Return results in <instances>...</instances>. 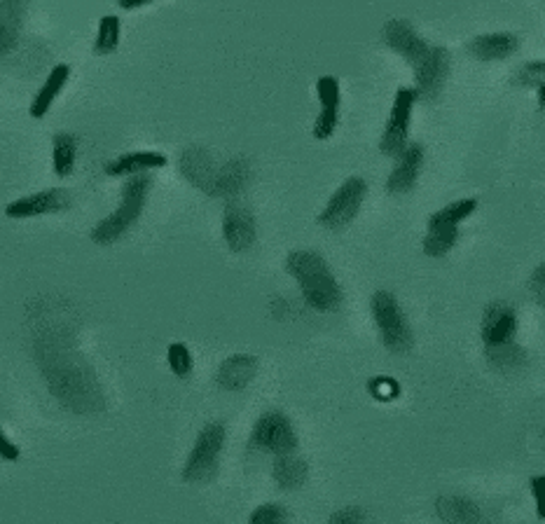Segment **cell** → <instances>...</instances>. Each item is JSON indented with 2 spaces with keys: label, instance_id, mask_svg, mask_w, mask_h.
Masks as SVG:
<instances>
[{
  "label": "cell",
  "instance_id": "34",
  "mask_svg": "<svg viewBox=\"0 0 545 524\" xmlns=\"http://www.w3.org/2000/svg\"><path fill=\"white\" fill-rule=\"evenodd\" d=\"M19 447L12 443V440L5 436L3 429H0V459H5V461H17L19 459Z\"/></svg>",
  "mask_w": 545,
  "mask_h": 524
},
{
  "label": "cell",
  "instance_id": "5",
  "mask_svg": "<svg viewBox=\"0 0 545 524\" xmlns=\"http://www.w3.org/2000/svg\"><path fill=\"white\" fill-rule=\"evenodd\" d=\"M251 447L260 452L274 454V457L293 454L295 447H298V433H295L291 419L284 412H265L253 426Z\"/></svg>",
  "mask_w": 545,
  "mask_h": 524
},
{
  "label": "cell",
  "instance_id": "3",
  "mask_svg": "<svg viewBox=\"0 0 545 524\" xmlns=\"http://www.w3.org/2000/svg\"><path fill=\"white\" fill-rule=\"evenodd\" d=\"M372 319L382 337L384 347L396 351V354H405L412 347V328L407 323V316L400 309L398 300L393 298L389 291H377L372 295Z\"/></svg>",
  "mask_w": 545,
  "mask_h": 524
},
{
  "label": "cell",
  "instance_id": "4",
  "mask_svg": "<svg viewBox=\"0 0 545 524\" xmlns=\"http://www.w3.org/2000/svg\"><path fill=\"white\" fill-rule=\"evenodd\" d=\"M223 445H225V426L220 422L206 424L204 429L199 431L195 447H192L190 457H188V461H185L183 480L195 482V485L209 482L213 475L218 473Z\"/></svg>",
  "mask_w": 545,
  "mask_h": 524
},
{
  "label": "cell",
  "instance_id": "13",
  "mask_svg": "<svg viewBox=\"0 0 545 524\" xmlns=\"http://www.w3.org/2000/svg\"><path fill=\"white\" fill-rule=\"evenodd\" d=\"M316 92L321 99V115L314 122V136L316 139H330L337 127V117H340V82L333 75H323L316 82Z\"/></svg>",
  "mask_w": 545,
  "mask_h": 524
},
{
  "label": "cell",
  "instance_id": "26",
  "mask_svg": "<svg viewBox=\"0 0 545 524\" xmlns=\"http://www.w3.org/2000/svg\"><path fill=\"white\" fill-rule=\"evenodd\" d=\"M459 241V227H429L424 237V253L431 258H443Z\"/></svg>",
  "mask_w": 545,
  "mask_h": 524
},
{
  "label": "cell",
  "instance_id": "33",
  "mask_svg": "<svg viewBox=\"0 0 545 524\" xmlns=\"http://www.w3.org/2000/svg\"><path fill=\"white\" fill-rule=\"evenodd\" d=\"M531 293H534V300L538 305H543L545 298V267L538 265L534 277H531Z\"/></svg>",
  "mask_w": 545,
  "mask_h": 524
},
{
  "label": "cell",
  "instance_id": "22",
  "mask_svg": "<svg viewBox=\"0 0 545 524\" xmlns=\"http://www.w3.org/2000/svg\"><path fill=\"white\" fill-rule=\"evenodd\" d=\"M251 178V167H248L246 160H230L223 169H218L216 176V188H213V197H232L241 192V188Z\"/></svg>",
  "mask_w": 545,
  "mask_h": 524
},
{
  "label": "cell",
  "instance_id": "23",
  "mask_svg": "<svg viewBox=\"0 0 545 524\" xmlns=\"http://www.w3.org/2000/svg\"><path fill=\"white\" fill-rule=\"evenodd\" d=\"M75 157H78V139L68 131H59L52 139V167L59 178L73 174Z\"/></svg>",
  "mask_w": 545,
  "mask_h": 524
},
{
  "label": "cell",
  "instance_id": "25",
  "mask_svg": "<svg viewBox=\"0 0 545 524\" xmlns=\"http://www.w3.org/2000/svg\"><path fill=\"white\" fill-rule=\"evenodd\" d=\"M475 209H478V199H459V202L447 204L445 209L433 213L429 218V227H459L461 220L473 216Z\"/></svg>",
  "mask_w": 545,
  "mask_h": 524
},
{
  "label": "cell",
  "instance_id": "15",
  "mask_svg": "<svg viewBox=\"0 0 545 524\" xmlns=\"http://www.w3.org/2000/svg\"><path fill=\"white\" fill-rule=\"evenodd\" d=\"M181 174L188 178V181L199 188L206 195H213V188H216V176L218 169L213 164V157L209 155V150L204 148H188L181 155Z\"/></svg>",
  "mask_w": 545,
  "mask_h": 524
},
{
  "label": "cell",
  "instance_id": "14",
  "mask_svg": "<svg viewBox=\"0 0 545 524\" xmlns=\"http://www.w3.org/2000/svg\"><path fill=\"white\" fill-rule=\"evenodd\" d=\"M223 237L232 251H246L255 241V218L244 204H230L223 218Z\"/></svg>",
  "mask_w": 545,
  "mask_h": 524
},
{
  "label": "cell",
  "instance_id": "35",
  "mask_svg": "<svg viewBox=\"0 0 545 524\" xmlns=\"http://www.w3.org/2000/svg\"><path fill=\"white\" fill-rule=\"evenodd\" d=\"M141 5H148V0H134V3H129V0H120L122 10H134V8H141Z\"/></svg>",
  "mask_w": 545,
  "mask_h": 524
},
{
  "label": "cell",
  "instance_id": "12",
  "mask_svg": "<svg viewBox=\"0 0 545 524\" xmlns=\"http://www.w3.org/2000/svg\"><path fill=\"white\" fill-rule=\"evenodd\" d=\"M398 162L393 167L386 188L393 195H405L417 185V178L422 174L424 164V146L422 143H407V146L396 155Z\"/></svg>",
  "mask_w": 545,
  "mask_h": 524
},
{
  "label": "cell",
  "instance_id": "29",
  "mask_svg": "<svg viewBox=\"0 0 545 524\" xmlns=\"http://www.w3.org/2000/svg\"><path fill=\"white\" fill-rule=\"evenodd\" d=\"M167 361H169V368L174 375H178L181 379L190 377L192 375V368H195V358H192L190 349L185 347L183 342H174L169 344V351H167Z\"/></svg>",
  "mask_w": 545,
  "mask_h": 524
},
{
  "label": "cell",
  "instance_id": "10",
  "mask_svg": "<svg viewBox=\"0 0 545 524\" xmlns=\"http://www.w3.org/2000/svg\"><path fill=\"white\" fill-rule=\"evenodd\" d=\"M71 206V195L61 188H50V190H40L33 192L29 197L15 199L5 206V216L8 218H36V216H45V213H59L66 211Z\"/></svg>",
  "mask_w": 545,
  "mask_h": 524
},
{
  "label": "cell",
  "instance_id": "8",
  "mask_svg": "<svg viewBox=\"0 0 545 524\" xmlns=\"http://www.w3.org/2000/svg\"><path fill=\"white\" fill-rule=\"evenodd\" d=\"M517 326H520V321H517L513 307L506 305V302H492L485 309V314H482L480 326V337L482 344H485V351H494L513 344Z\"/></svg>",
  "mask_w": 545,
  "mask_h": 524
},
{
  "label": "cell",
  "instance_id": "28",
  "mask_svg": "<svg viewBox=\"0 0 545 524\" xmlns=\"http://www.w3.org/2000/svg\"><path fill=\"white\" fill-rule=\"evenodd\" d=\"M485 354H487V361L492 363L496 370H503V372L522 368L524 361H527V351H524L517 342L494 351H485Z\"/></svg>",
  "mask_w": 545,
  "mask_h": 524
},
{
  "label": "cell",
  "instance_id": "1",
  "mask_svg": "<svg viewBox=\"0 0 545 524\" xmlns=\"http://www.w3.org/2000/svg\"><path fill=\"white\" fill-rule=\"evenodd\" d=\"M286 270L298 281L305 302L316 312H335L342 305V288L328 262L314 251H293L286 258Z\"/></svg>",
  "mask_w": 545,
  "mask_h": 524
},
{
  "label": "cell",
  "instance_id": "16",
  "mask_svg": "<svg viewBox=\"0 0 545 524\" xmlns=\"http://www.w3.org/2000/svg\"><path fill=\"white\" fill-rule=\"evenodd\" d=\"M167 155L157 153V150H134V153H124L117 160L106 164L108 176H136L146 174L150 169L167 167Z\"/></svg>",
  "mask_w": 545,
  "mask_h": 524
},
{
  "label": "cell",
  "instance_id": "20",
  "mask_svg": "<svg viewBox=\"0 0 545 524\" xmlns=\"http://www.w3.org/2000/svg\"><path fill=\"white\" fill-rule=\"evenodd\" d=\"M68 78H71V66L68 64H57L50 71V75H47V80L43 82V87L38 89L36 99H33L31 103V117H36V120H40V117L47 115V110L52 108V103L57 96L61 94V89L66 87Z\"/></svg>",
  "mask_w": 545,
  "mask_h": 524
},
{
  "label": "cell",
  "instance_id": "19",
  "mask_svg": "<svg viewBox=\"0 0 545 524\" xmlns=\"http://www.w3.org/2000/svg\"><path fill=\"white\" fill-rule=\"evenodd\" d=\"M24 3H12V0H0V59L8 57L19 43V33L24 24Z\"/></svg>",
  "mask_w": 545,
  "mask_h": 524
},
{
  "label": "cell",
  "instance_id": "32",
  "mask_svg": "<svg viewBox=\"0 0 545 524\" xmlns=\"http://www.w3.org/2000/svg\"><path fill=\"white\" fill-rule=\"evenodd\" d=\"M328 524H363V510L361 508H342L337 510V513L330 517Z\"/></svg>",
  "mask_w": 545,
  "mask_h": 524
},
{
  "label": "cell",
  "instance_id": "11",
  "mask_svg": "<svg viewBox=\"0 0 545 524\" xmlns=\"http://www.w3.org/2000/svg\"><path fill=\"white\" fill-rule=\"evenodd\" d=\"M384 43L391 47L393 52H398L400 57H405L412 66H417L426 54H429V45L419 33L412 29L410 22L405 19H391L382 31Z\"/></svg>",
  "mask_w": 545,
  "mask_h": 524
},
{
  "label": "cell",
  "instance_id": "17",
  "mask_svg": "<svg viewBox=\"0 0 545 524\" xmlns=\"http://www.w3.org/2000/svg\"><path fill=\"white\" fill-rule=\"evenodd\" d=\"M520 40L515 33H485V36H475L468 43V52L480 61H496L506 59L517 52Z\"/></svg>",
  "mask_w": 545,
  "mask_h": 524
},
{
  "label": "cell",
  "instance_id": "30",
  "mask_svg": "<svg viewBox=\"0 0 545 524\" xmlns=\"http://www.w3.org/2000/svg\"><path fill=\"white\" fill-rule=\"evenodd\" d=\"M288 510L281 503H262L248 517V524H288Z\"/></svg>",
  "mask_w": 545,
  "mask_h": 524
},
{
  "label": "cell",
  "instance_id": "2",
  "mask_svg": "<svg viewBox=\"0 0 545 524\" xmlns=\"http://www.w3.org/2000/svg\"><path fill=\"white\" fill-rule=\"evenodd\" d=\"M150 185H153V178H150L148 174L129 176L127 181H124L120 206H117L108 218L99 220V223L92 227V232H89V237H92L94 244H101V246L113 244L115 239H120L122 234L141 218Z\"/></svg>",
  "mask_w": 545,
  "mask_h": 524
},
{
  "label": "cell",
  "instance_id": "27",
  "mask_svg": "<svg viewBox=\"0 0 545 524\" xmlns=\"http://www.w3.org/2000/svg\"><path fill=\"white\" fill-rule=\"evenodd\" d=\"M120 17L115 15H106L101 17L99 22V31H96V40H94V52L96 54H113L120 45Z\"/></svg>",
  "mask_w": 545,
  "mask_h": 524
},
{
  "label": "cell",
  "instance_id": "21",
  "mask_svg": "<svg viewBox=\"0 0 545 524\" xmlns=\"http://www.w3.org/2000/svg\"><path fill=\"white\" fill-rule=\"evenodd\" d=\"M436 513L447 524H480V508L464 496H440Z\"/></svg>",
  "mask_w": 545,
  "mask_h": 524
},
{
  "label": "cell",
  "instance_id": "7",
  "mask_svg": "<svg viewBox=\"0 0 545 524\" xmlns=\"http://www.w3.org/2000/svg\"><path fill=\"white\" fill-rule=\"evenodd\" d=\"M417 103V94L412 87H400L396 92V101H393L389 122H386L382 141H379V150L384 155H398L400 150L407 146V131H410L412 108Z\"/></svg>",
  "mask_w": 545,
  "mask_h": 524
},
{
  "label": "cell",
  "instance_id": "24",
  "mask_svg": "<svg viewBox=\"0 0 545 524\" xmlns=\"http://www.w3.org/2000/svg\"><path fill=\"white\" fill-rule=\"evenodd\" d=\"M309 466L295 454H281L274 461V482L281 489H298L307 480Z\"/></svg>",
  "mask_w": 545,
  "mask_h": 524
},
{
  "label": "cell",
  "instance_id": "18",
  "mask_svg": "<svg viewBox=\"0 0 545 524\" xmlns=\"http://www.w3.org/2000/svg\"><path fill=\"white\" fill-rule=\"evenodd\" d=\"M255 370H258V361L248 354H237L230 356L227 361L220 363L218 368V386L225 391H239L251 382L255 377Z\"/></svg>",
  "mask_w": 545,
  "mask_h": 524
},
{
  "label": "cell",
  "instance_id": "9",
  "mask_svg": "<svg viewBox=\"0 0 545 524\" xmlns=\"http://www.w3.org/2000/svg\"><path fill=\"white\" fill-rule=\"evenodd\" d=\"M447 73H450V52L445 47H429V54L415 66V94L417 99H436L443 92Z\"/></svg>",
  "mask_w": 545,
  "mask_h": 524
},
{
  "label": "cell",
  "instance_id": "31",
  "mask_svg": "<svg viewBox=\"0 0 545 524\" xmlns=\"http://www.w3.org/2000/svg\"><path fill=\"white\" fill-rule=\"evenodd\" d=\"M543 73H545V64L541 59L538 61H529L524 64L520 71L515 75V82L522 87H543Z\"/></svg>",
  "mask_w": 545,
  "mask_h": 524
},
{
  "label": "cell",
  "instance_id": "6",
  "mask_svg": "<svg viewBox=\"0 0 545 524\" xmlns=\"http://www.w3.org/2000/svg\"><path fill=\"white\" fill-rule=\"evenodd\" d=\"M365 195H368V183H365L363 178L358 176L347 178V181L335 190V195L328 199V204L323 206L319 223L323 227H328V230H340V227H347L351 220L356 218Z\"/></svg>",
  "mask_w": 545,
  "mask_h": 524
}]
</instances>
